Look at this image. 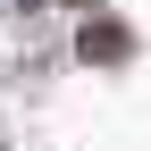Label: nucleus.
Returning a JSON list of instances; mask_svg holds the SVG:
<instances>
[{"mask_svg":"<svg viewBox=\"0 0 151 151\" xmlns=\"http://www.w3.org/2000/svg\"><path fill=\"white\" fill-rule=\"evenodd\" d=\"M84 59H126V34L118 25H84Z\"/></svg>","mask_w":151,"mask_h":151,"instance_id":"f257e3e1","label":"nucleus"}]
</instances>
